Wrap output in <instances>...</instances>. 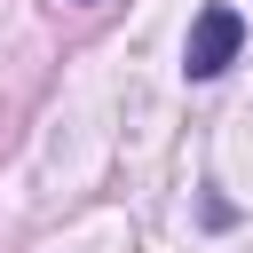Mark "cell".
I'll list each match as a JSON object with an SVG mask.
<instances>
[{"instance_id":"1","label":"cell","mask_w":253,"mask_h":253,"mask_svg":"<svg viewBox=\"0 0 253 253\" xmlns=\"http://www.w3.org/2000/svg\"><path fill=\"white\" fill-rule=\"evenodd\" d=\"M237 47H245V16H237L229 0H213V8L190 24L182 71H190V79H213V71H229V63H237Z\"/></svg>"}]
</instances>
